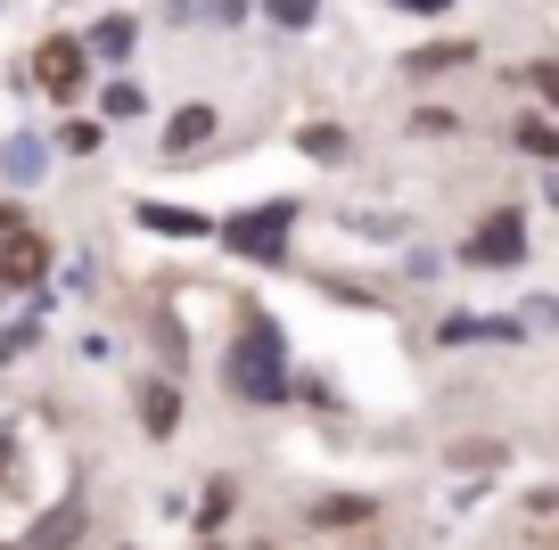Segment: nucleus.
I'll list each match as a JSON object with an SVG mask.
<instances>
[{"label": "nucleus", "instance_id": "f257e3e1", "mask_svg": "<svg viewBox=\"0 0 559 550\" xmlns=\"http://www.w3.org/2000/svg\"><path fill=\"white\" fill-rule=\"evenodd\" d=\"M223 386L239 403H288V337H280L272 312H247L239 345L223 354Z\"/></svg>", "mask_w": 559, "mask_h": 550}, {"label": "nucleus", "instance_id": "f03ea898", "mask_svg": "<svg viewBox=\"0 0 559 550\" xmlns=\"http://www.w3.org/2000/svg\"><path fill=\"white\" fill-rule=\"evenodd\" d=\"M214 230H223V247H230V255H247V263H288V230H297V198H263V206L230 214V223H214Z\"/></svg>", "mask_w": 559, "mask_h": 550}, {"label": "nucleus", "instance_id": "7ed1b4c3", "mask_svg": "<svg viewBox=\"0 0 559 550\" xmlns=\"http://www.w3.org/2000/svg\"><path fill=\"white\" fill-rule=\"evenodd\" d=\"M34 83L50 91V99H83V83H91V41L50 34V41L34 50Z\"/></svg>", "mask_w": 559, "mask_h": 550}, {"label": "nucleus", "instance_id": "20e7f679", "mask_svg": "<svg viewBox=\"0 0 559 550\" xmlns=\"http://www.w3.org/2000/svg\"><path fill=\"white\" fill-rule=\"evenodd\" d=\"M461 255H469L477 272H510V263H526V223H519L510 206L486 214V223L469 230V247H461Z\"/></svg>", "mask_w": 559, "mask_h": 550}, {"label": "nucleus", "instance_id": "39448f33", "mask_svg": "<svg viewBox=\"0 0 559 550\" xmlns=\"http://www.w3.org/2000/svg\"><path fill=\"white\" fill-rule=\"evenodd\" d=\"M41 272H50V239H34V230H9V239H0V279H9V288H34Z\"/></svg>", "mask_w": 559, "mask_h": 550}, {"label": "nucleus", "instance_id": "423d86ee", "mask_svg": "<svg viewBox=\"0 0 559 550\" xmlns=\"http://www.w3.org/2000/svg\"><path fill=\"white\" fill-rule=\"evenodd\" d=\"M206 140H214V107H206V99H198V107H181V116L165 123V156H174V165H190V156L206 148Z\"/></svg>", "mask_w": 559, "mask_h": 550}, {"label": "nucleus", "instance_id": "0eeeda50", "mask_svg": "<svg viewBox=\"0 0 559 550\" xmlns=\"http://www.w3.org/2000/svg\"><path fill=\"white\" fill-rule=\"evenodd\" d=\"M140 428L157 435V444L181 428V386L174 379H148V386H140Z\"/></svg>", "mask_w": 559, "mask_h": 550}, {"label": "nucleus", "instance_id": "6e6552de", "mask_svg": "<svg viewBox=\"0 0 559 550\" xmlns=\"http://www.w3.org/2000/svg\"><path fill=\"white\" fill-rule=\"evenodd\" d=\"M74 534H83V493H67V501H58V510L41 517L34 534H25V550H67Z\"/></svg>", "mask_w": 559, "mask_h": 550}, {"label": "nucleus", "instance_id": "1a4fd4ad", "mask_svg": "<svg viewBox=\"0 0 559 550\" xmlns=\"http://www.w3.org/2000/svg\"><path fill=\"white\" fill-rule=\"evenodd\" d=\"M132 214H140L148 230H165V239H206V230H214L206 214H190V206H157V198H140Z\"/></svg>", "mask_w": 559, "mask_h": 550}, {"label": "nucleus", "instance_id": "9d476101", "mask_svg": "<svg viewBox=\"0 0 559 550\" xmlns=\"http://www.w3.org/2000/svg\"><path fill=\"white\" fill-rule=\"evenodd\" d=\"M297 148L313 156V165H346V148H354V140L337 132V123H305V132H297Z\"/></svg>", "mask_w": 559, "mask_h": 550}, {"label": "nucleus", "instance_id": "9b49d317", "mask_svg": "<svg viewBox=\"0 0 559 550\" xmlns=\"http://www.w3.org/2000/svg\"><path fill=\"white\" fill-rule=\"evenodd\" d=\"M519 148H526V156H543V165H559V123L519 116Z\"/></svg>", "mask_w": 559, "mask_h": 550}, {"label": "nucleus", "instance_id": "f8f14e48", "mask_svg": "<svg viewBox=\"0 0 559 550\" xmlns=\"http://www.w3.org/2000/svg\"><path fill=\"white\" fill-rule=\"evenodd\" d=\"M313 517H321V526H362L370 501L362 493H330V501H313Z\"/></svg>", "mask_w": 559, "mask_h": 550}, {"label": "nucleus", "instance_id": "ddd939ff", "mask_svg": "<svg viewBox=\"0 0 559 550\" xmlns=\"http://www.w3.org/2000/svg\"><path fill=\"white\" fill-rule=\"evenodd\" d=\"M444 67H469V41H437V50H412V74H444Z\"/></svg>", "mask_w": 559, "mask_h": 550}, {"label": "nucleus", "instance_id": "4468645a", "mask_svg": "<svg viewBox=\"0 0 559 550\" xmlns=\"http://www.w3.org/2000/svg\"><path fill=\"white\" fill-rule=\"evenodd\" d=\"M263 17H272V25H288V34H305V25L321 17V0H263Z\"/></svg>", "mask_w": 559, "mask_h": 550}, {"label": "nucleus", "instance_id": "2eb2a0df", "mask_svg": "<svg viewBox=\"0 0 559 550\" xmlns=\"http://www.w3.org/2000/svg\"><path fill=\"white\" fill-rule=\"evenodd\" d=\"M230 501H239V485H230V477H214V485H206V501H198V526H223V517H230Z\"/></svg>", "mask_w": 559, "mask_h": 550}, {"label": "nucleus", "instance_id": "dca6fc26", "mask_svg": "<svg viewBox=\"0 0 559 550\" xmlns=\"http://www.w3.org/2000/svg\"><path fill=\"white\" fill-rule=\"evenodd\" d=\"M91 50L99 58H132V17H107L99 34H91Z\"/></svg>", "mask_w": 559, "mask_h": 550}, {"label": "nucleus", "instance_id": "f3484780", "mask_svg": "<svg viewBox=\"0 0 559 550\" xmlns=\"http://www.w3.org/2000/svg\"><path fill=\"white\" fill-rule=\"evenodd\" d=\"M526 83H535V91H543V107L559 116V58H535V67H526Z\"/></svg>", "mask_w": 559, "mask_h": 550}, {"label": "nucleus", "instance_id": "a211bd4d", "mask_svg": "<svg viewBox=\"0 0 559 550\" xmlns=\"http://www.w3.org/2000/svg\"><path fill=\"white\" fill-rule=\"evenodd\" d=\"M9 181H41V148H34V140H17V148H9Z\"/></svg>", "mask_w": 559, "mask_h": 550}, {"label": "nucleus", "instance_id": "6ab92c4d", "mask_svg": "<svg viewBox=\"0 0 559 550\" xmlns=\"http://www.w3.org/2000/svg\"><path fill=\"white\" fill-rule=\"evenodd\" d=\"M469 337H510L502 321H444V345H469Z\"/></svg>", "mask_w": 559, "mask_h": 550}, {"label": "nucleus", "instance_id": "aec40b11", "mask_svg": "<svg viewBox=\"0 0 559 550\" xmlns=\"http://www.w3.org/2000/svg\"><path fill=\"white\" fill-rule=\"evenodd\" d=\"M140 107H148V99H140L132 83H107V116H140Z\"/></svg>", "mask_w": 559, "mask_h": 550}, {"label": "nucleus", "instance_id": "412c9836", "mask_svg": "<svg viewBox=\"0 0 559 550\" xmlns=\"http://www.w3.org/2000/svg\"><path fill=\"white\" fill-rule=\"evenodd\" d=\"M395 9H412V17H444L453 0H395Z\"/></svg>", "mask_w": 559, "mask_h": 550}, {"label": "nucleus", "instance_id": "4be33fe9", "mask_svg": "<svg viewBox=\"0 0 559 550\" xmlns=\"http://www.w3.org/2000/svg\"><path fill=\"white\" fill-rule=\"evenodd\" d=\"M206 17H223V25H230V17H247V0H206Z\"/></svg>", "mask_w": 559, "mask_h": 550}, {"label": "nucleus", "instance_id": "5701e85b", "mask_svg": "<svg viewBox=\"0 0 559 550\" xmlns=\"http://www.w3.org/2000/svg\"><path fill=\"white\" fill-rule=\"evenodd\" d=\"M0 239H9V206H0Z\"/></svg>", "mask_w": 559, "mask_h": 550}]
</instances>
